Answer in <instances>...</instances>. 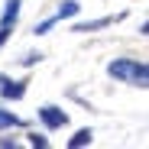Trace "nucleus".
<instances>
[{
  "mask_svg": "<svg viewBox=\"0 0 149 149\" xmlns=\"http://www.w3.org/2000/svg\"><path fill=\"white\" fill-rule=\"evenodd\" d=\"M107 71H110V78H117V81H130V84L149 88V65H139L133 58H117V62L107 65Z\"/></svg>",
  "mask_w": 149,
  "mask_h": 149,
  "instance_id": "nucleus-1",
  "label": "nucleus"
},
{
  "mask_svg": "<svg viewBox=\"0 0 149 149\" xmlns=\"http://www.w3.org/2000/svg\"><path fill=\"white\" fill-rule=\"evenodd\" d=\"M39 117H42V123H45L49 130H58V127H65V123H68V117H65L58 107H42Z\"/></svg>",
  "mask_w": 149,
  "mask_h": 149,
  "instance_id": "nucleus-2",
  "label": "nucleus"
},
{
  "mask_svg": "<svg viewBox=\"0 0 149 149\" xmlns=\"http://www.w3.org/2000/svg\"><path fill=\"white\" fill-rule=\"evenodd\" d=\"M0 94L10 97V101H19L23 94H26V88H23V81H10V78H0Z\"/></svg>",
  "mask_w": 149,
  "mask_h": 149,
  "instance_id": "nucleus-3",
  "label": "nucleus"
},
{
  "mask_svg": "<svg viewBox=\"0 0 149 149\" xmlns=\"http://www.w3.org/2000/svg\"><path fill=\"white\" fill-rule=\"evenodd\" d=\"M113 23V16H104V19H91V23H78L74 26V33H91V29H104V26H110Z\"/></svg>",
  "mask_w": 149,
  "mask_h": 149,
  "instance_id": "nucleus-4",
  "label": "nucleus"
},
{
  "mask_svg": "<svg viewBox=\"0 0 149 149\" xmlns=\"http://www.w3.org/2000/svg\"><path fill=\"white\" fill-rule=\"evenodd\" d=\"M16 16H19V0H10L7 10H3V26H13Z\"/></svg>",
  "mask_w": 149,
  "mask_h": 149,
  "instance_id": "nucleus-5",
  "label": "nucleus"
},
{
  "mask_svg": "<svg viewBox=\"0 0 149 149\" xmlns=\"http://www.w3.org/2000/svg\"><path fill=\"white\" fill-rule=\"evenodd\" d=\"M91 143V130H78V133H74L71 139H68V146L71 149H78V146H88Z\"/></svg>",
  "mask_w": 149,
  "mask_h": 149,
  "instance_id": "nucleus-6",
  "label": "nucleus"
},
{
  "mask_svg": "<svg viewBox=\"0 0 149 149\" xmlns=\"http://www.w3.org/2000/svg\"><path fill=\"white\" fill-rule=\"evenodd\" d=\"M74 13H78V3H74V0H65L55 16H58V19H68V16H74Z\"/></svg>",
  "mask_w": 149,
  "mask_h": 149,
  "instance_id": "nucleus-7",
  "label": "nucleus"
},
{
  "mask_svg": "<svg viewBox=\"0 0 149 149\" xmlns=\"http://www.w3.org/2000/svg\"><path fill=\"white\" fill-rule=\"evenodd\" d=\"M7 127H19V120L10 110H0V130H7Z\"/></svg>",
  "mask_w": 149,
  "mask_h": 149,
  "instance_id": "nucleus-8",
  "label": "nucleus"
},
{
  "mask_svg": "<svg viewBox=\"0 0 149 149\" xmlns=\"http://www.w3.org/2000/svg\"><path fill=\"white\" fill-rule=\"evenodd\" d=\"M55 23H58V16H52V19H45V23H39V26H36V33H49V29L55 26Z\"/></svg>",
  "mask_w": 149,
  "mask_h": 149,
  "instance_id": "nucleus-9",
  "label": "nucleus"
},
{
  "mask_svg": "<svg viewBox=\"0 0 149 149\" xmlns=\"http://www.w3.org/2000/svg\"><path fill=\"white\" fill-rule=\"evenodd\" d=\"M29 143H33V146H39V149H45V146H49V143H45V136H29Z\"/></svg>",
  "mask_w": 149,
  "mask_h": 149,
  "instance_id": "nucleus-10",
  "label": "nucleus"
},
{
  "mask_svg": "<svg viewBox=\"0 0 149 149\" xmlns=\"http://www.w3.org/2000/svg\"><path fill=\"white\" fill-rule=\"evenodd\" d=\"M139 33H143V36H149V23H143V29H139Z\"/></svg>",
  "mask_w": 149,
  "mask_h": 149,
  "instance_id": "nucleus-11",
  "label": "nucleus"
}]
</instances>
